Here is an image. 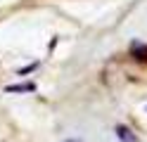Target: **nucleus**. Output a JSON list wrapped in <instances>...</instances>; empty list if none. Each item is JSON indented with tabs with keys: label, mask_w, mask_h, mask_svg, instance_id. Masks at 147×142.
<instances>
[{
	"label": "nucleus",
	"mask_w": 147,
	"mask_h": 142,
	"mask_svg": "<svg viewBox=\"0 0 147 142\" xmlns=\"http://www.w3.org/2000/svg\"><path fill=\"white\" fill-rule=\"evenodd\" d=\"M114 133H116V137L121 140V142H138V137L131 133V128H126L123 123H119V126L114 128Z\"/></svg>",
	"instance_id": "obj_1"
},
{
	"label": "nucleus",
	"mask_w": 147,
	"mask_h": 142,
	"mask_svg": "<svg viewBox=\"0 0 147 142\" xmlns=\"http://www.w3.org/2000/svg\"><path fill=\"white\" fill-rule=\"evenodd\" d=\"M36 85L33 83H19V85H7L5 92H33Z\"/></svg>",
	"instance_id": "obj_2"
},
{
	"label": "nucleus",
	"mask_w": 147,
	"mask_h": 142,
	"mask_svg": "<svg viewBox=\"0 0 147 142\" xmlns=\"http://www.w3.org/2000/svg\"><path fill=\"white\" fill-rule=\"evenodd\" d=\"M131 52H133L140 62H147V45H142V43H133V45H131Z\"/></svg>",
	"instance_id": "obj_3"
},
{
	"label": "nucleus",
	"mask_w": 147,
	"mask_h": 142,
	"mask_svg": "<svg viewBox=\"0 0 147 142\" xmlns=\"http://www.w3.org/2000/svg\"><path fill=\"white\" fill-rule=\"evenodd\" d=\"M36 66H38V62H33V64H29V66H24V69H19L17 73H19V76H26V73H31V71L36 69Z\"/></svg>",
	"instance_id": "obj_4"
}]
</instances>
